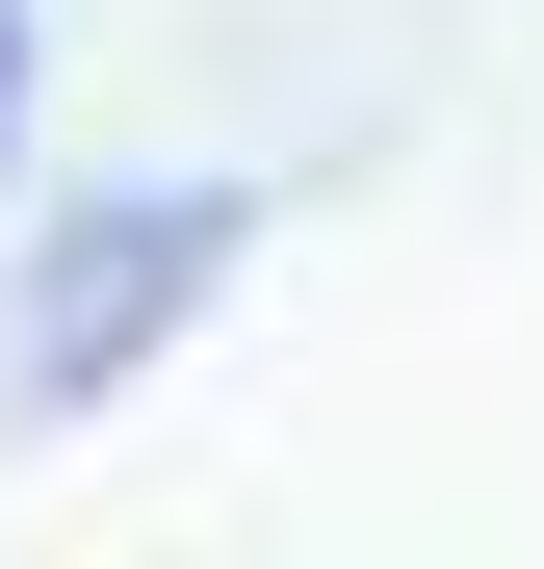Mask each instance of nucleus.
<instances>
[{
    "label": "nucleus",
    "instance_id": "obj_1",
    "mask_svg": "<svg viewBox=\"0 0 544 569\" xmlns=\"http://www.w3.org/2000/svg\"><path fill=\"white\" fill-rule=\"evenodd\" d=\"M234 259H259V181H130V208H78V233L27 259V415H105Z\"/></svg>",
    "mask_w": 544,
    "mask_h": 569
},
{
    "label": "nucleus",
    "instance_id": "obj_2",
    "mask_svg": "<svg viewBox=\"0 0 544 569\" xmlns=\"http://www.w3.org/2000/svg\"><path fill=\"white\" fill-rule=\"evenodd\" d=\"M0 181H27V0H0Z\"/></svg>",
    "mask_w": 544,
    "mask_h": 569
}]
</instances>
